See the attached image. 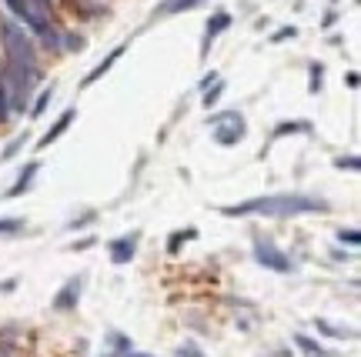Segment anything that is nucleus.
<instances>
[{
    "instance_id": "obj_1",
    "label": "nucleus",
    "mask_w": 361,
    "mask_h": 357,
    "mask_svg": "<svg viewBox=\"0 0 361 357\" xmlns=\"http://www.w3.org/2000/svg\"><path fill=\"white\" fill-rule=\"evenodd\" d=\"M311 210H328V201L311 197V194H264V197H251L234 207H221L225 217H248V214H261V217H295V214H311Z\"/></svg>"
},
{
    "instance_id": "obj_2",
    "label": "nucleus",
    "mask_w": 361,
    "mask_h": 357,
    "mask_svg": "<svg viewBox=\"0 0 361 357\" xmlns=\"http://www.w3.org/2000/svg\"><path fill=\"white\" fill-rule=\"evenodd\" d=\"M0 30H3V47H7V60H10V67L34 74L37 54H34V44L27 41V34L17 27V24H10V20H3V24H0Z\"/></svg>"
},
{
    "instance_id": "obj_3",
    "label": "nucleus",
    "mask_w": 361,
    "mask_h": 357,
    "mask_svg": "<svg viewBox=\"0 0 361 357\" xmlns=\"http://www.w3.org/2000/svg\"><path fill=\"white\" fill-rule=\"evenodd\" d=\"M244 131H248V124H244V117L234 114V110H225V114L214 117V140L225 144V147L238 144L241 137H244Z\"/></svg>"
},
{
    "instance_id": "obj_4",
    "label": "nucleus",
    "mask_w": 361,
    "mask_h": 357,
    "mask_svg": "<svg viewBox=\"0 0 361 357\" xmlns=\"http://www.w3.org/2000/svg\"><path fill=\"white\" fill-rule=\"evenodd\" d=\"M255 261L264 264V268H271L274 274H288V270H291V257H285L274 244H264V240L255 247Z\"/></svg>"
},
{
    "instance_id": "obj_5",
    "label": "nucleus",
    "mask_w": 361,
    "mask_h": 357,
    "mask_svg": "<svg viewBox=\"0 0 361 357\" xmlns=\"http://www.w3.org/2000/svg\"><path fill=\"white\" fill-rule=\"evenodd\" d=\"M80 287H84V277H71V281H67L57 294H54V307H57V311H71V307H77Z\"/></svg>"
},
{
    "instance_id": "obj_6",
    "label": "nucleus",
    "mask_w": 361,
    "mask_h": 357,
    "mask_svg": "<svg viewBox=\"0 0 361 357\" xmlns=\"http://www.w3.org/2000/svg\"><path fill=\"white\" fill-rule=\"evenodd\" d=\"M134 247H137V234H127V238H118L111 244V261L114 264H127L134 257Z\"/></svg>"
},
{
    "instance_id": "obj_7",
    "label": "nucleus",
    "mask_w": 361,
    "mask_h": 357,
    "mask_svg": "<svg viewBox=\"0 0 361 357\" xmlns=\"http://www.w3.org/2000/svg\"><path fill=\"white\" fill-rule=\"evenodd\" d=\"M201 3H204V0H161L150 17H154V20H157V17H171V14H180V10H194Z\"/></svg>"
},
{
    "instance_id": "obj_8",
    "label": "nucleus",
    "mask_w": 361,
    "mask_h": 357,
    "mask_svg": "<svg viewBox=\"0 0 361 357\" xmlns=\"http://www.w3.org/2000/svg\"><path fill=\"white\" fill-rule=\"evenodd\" d=\"M231 27V14H225V10H218V14L211 17L208 20V30H204V44H201V54H208V47H211V41L221 34V30H227Z\"/></svg>"
},
{
    "instance_id": "obj_9",
    "label": "nucleus",
    "mask_w": 361,
    "mask_h": 357,
    "mask_svg": "<svg viewBox=\"0 0 361 357\" xmlns=\"http://www.w3.org/2000/svg\"><path fill=\"white\" fill-rule=\"evenodd\" d=\"M7 7H10V10H14L17 17H24V20H27V24H30L34 30H37V34H47V24L41 20V17H34V14H30L27 0H7Z\"/></svg>"
},
{
    "instance_id": "obj_10",
    "label": "nucleus",
    "mask_w": 361,
    "mask_h": 357,
    "mask_svg": "<svg viewBox=\"0 0 361 357\" xmlns=\"http://www.w3.org/2000/svg\"><path fill=\"white\" fill-rule=\"evenodd\" d=\"M71 120H74V110H64L57 124H54V127H50V131H47V134H44V140H37V147H41V150H44V147H50V144H54V140H57V137L64 134L67 127H71Z\"/></svg>"
},
{
    "instance_id": "obj_11",
    "label": "nucleus",
    "mask_w": 361,
    "mask_h": 357,
    "mask_svg": "<svg viewBox=\"0 0 361 357\" xmlns=\"http://www.w3.org/2000/svg\"><path fill=\"white\" fill-rule=\"evenodd\" d=\"M120 54H124V47H114V50H111V54H107V57H104V64H97V67H94V71H90V74L84 77V87H90L94 80H101V77H104L107 71L114 67V60H118Z\"/></svg>"
},
{
    "instance_id": "obj_12",
    "label": "nucleus",
    "mask_w": 361,
    "mask_h": 357,
    "mask_svg": "<svg viewBox=\"0 0 361 357\" xmlns=\"http://www.w3.org/2000/svg\"><path fill=\"white\" fill-rule=\"evenodd\" d=\"M37 167H41L37 161H30V164H24V174H20V177H17V184L10 187V191H7V197H20V194L27 191V187H30V180L37 177Z\"/></svg>"
},
{
    "instance_id": "obj_13",
    "label": "nucleus",
    "mask_w": 361,
    "mask_h": 357,
    "mask_svg": "<svg viewBox=\"0 0 361 357\" xmlns=\"http://www.w3.org/2000/svg\"><path fill=\"white\" fill-rule=\"evenodd\" d=\"M295 341H298V347H304V351H308V354H311V357H334V354H331V351H325L321 344H315V341H311V337H304V334H298Z\"/></svg>"
},
{
    "instance_id": "obj_14",
    "label": "nucleus",
    "mask_w": 361,
    "mask_h": 357,
    "mask_svg": "<svg viewBox=\"0 0 361 357\" xmlns=\"http://www.w3.org/2000/svg\"><path fill=\"white\" fill-rule=\"evenodd\" d=\"M10 117V94H7V80L0 77V120Z\"/></svg>"
},
{
    "instance_id": "obj_15",
    "label": "nucleus",
    "mask_w": 361,
    "mask_h": 357,
    "mask_svg": "<svg viewBox=\"0 0 361 357\" xmlns=\"http://www.w3.org/2000/svg\"><path fill=\"white\" fill-rule=\"evenodd\" d=\"M315 328L321 334H331V337H355V330H341V328H334V324H328V321H318Z\"/></svg>"
},
{
    "instance_id": "obj_16",
    "label": "nucleus",
    "mask_w": 361,
    "mask_h": 357,
    "mask_svg": "<svg viewBox=\"0 0 361 357\" xmlns=\"http://www.w3.org/2000/svg\"><path fill=\"white\" fill-rule=\"evenodd\" d=\"M50 97H54V90L47 87L41 97H37V104H34V110H30V117H44V110H47V104H50Z\"/></svg>"
},
{
    "instance_id": "obj_17",
    "label": "nucleus",
    "mask_w": 361,
    "mask_h": 357,
    "mask_svg": "<svg viewBox=\"0 0 361 357\" xmlns=\"http://www.w3.org/2000/svg\"><path fill=\"white\" fill-rule=\"evenodd\" d=\"M17 231H24V217H3L0 221V234H17Z\"/></svg>"
},
{
    "instance_id": "obj_18",
    "label": "nucleus",
    "mask_w": 361,
    "mask_h": 357,
    "mask_svg": "<svg viewBox=\"0 0 361 357\" xmlns=\"http://www.w3.org/2000/svg\"><path fill=\"white\" fill-rule=\"evenodd\" d=\"M338 240H345V244H351V247H358L361 234H358V231H338Z\"/></svg>"
},
{
    "instance_id": "obj_19",
    "label": "nucleus",
    "mask_w": 361,
    "mask_h": 357,
    "mask_svg": "<svg viewBox=\"0 0 361 357\" xmlns=\"http://www.w3.org/2000/svg\"><path fill=\"white\" fill-rule=\"evenodd\" d=\"M295 131H308V124H281V127L274 131V137H281V134H295Z\"/></svg>"
},
{
    "instance_id": "obj_20",
    "label": "nucleus",
    "mask_w": 361,
    "mask_h": 357,
    "mask_svg": "<svg viewBox=\"0 0 361 357\" xmlns=\"http://www.w3.org/2000/svg\"><path fill=\"white\" fill-rule=\"evenodd\" d=\"M24 140H27V137H17V140H14V144H10V147H7V150H3V154H0V161H7V157H14V154H17V150H20V147H24Z\"/></svg>"
},
{
    "instance_id": "obj_21",
    "label": "nucleus",
    "mask_w": 361,
    "mask_h": 357,
    "mask_svg": "<svg viewBox=\"0 0 361 357\" xmlns=\"http://www.w3.org/2000/svg\"><path fill=\"white\" fill-rule=\"evenodd\" d=\"M334 164L341 167V170H358V157H338Z\"/></svg>"
},
{
    "instance_id": "obj_22",
    "label": "nucleus",
    "mask_w": 361,
    "mask_h": 357,
    "mask_svg": "<svg viewBox=\"0 0 361 357\" xmlns=\"http://www.w3.org/2000/svg\"><path fill=\"white\" fill-rule=\"evenodd\" d=\"M295 34H298L295 27H281L278 34H274V37H271V41H274V44H281V41H288V37H295Z\"/></svg>"
},
{
    "instance_id": "obj_23",
    "label": "nucleus",
    "mask_w": 361,
    "mask_h": 357,
    "mask_svg": "<svg viewBox=\"0 0 361 357\" xmlns=\"http://www.w3.org/2000/svg\"><path fill=\"white\" fill-rule=\"evenodd\" d=\"M221 90H225V87H221V84H218V87H214V90H208V94H204V107H211V104H214V101L221 97Z\"/></svg>"
},
{
    "instance_id": "obj_24",
    "label": "nucleus",
    "mask_w": 361,
    "mask_h": 357,
    "mask_svg": "<svg viewBox=\"0 0 361 357\" xmlns=\"http://www.w3.org/2000/svg\"><path fill=\"white\" fill-rule=\"evenodd\" d=\"M111 344H118L120 351H131V341H127V337H120V334H111Z\"/></svg>"
},
{
    "instance_id": "obj_25",
    "label": "nucleus",
    "mask_w": 361,
    "mask_h": 357,
    "mask_svg": "<svg viewBox=\"0 0 361 357\" xmlns=\"http://www.w3.org/2000/svg\"><path fill=\"white\" fill-rule=\"evenodd\" d=\"M321 87V67H311V90Z\"/></svg>"
},
{
    "instance_id": "obj_26",
    "label": "nucleus",
    "mask_w": 361,
    "mask_h": 357,
    "mask_svg": "<svg viewBox=\"0 0 361 357\" xmlns=\"http://www.w3.org/2000/svg\"><path fill=\"white\" fill-rule=\"evenodd\" d=\"M90 217H94V214H84L80 221H71V224H67V227H71V231H77V227H87V224H90Z\"/></svg>"
},
{
    "instance_id": "obj_27",
    "label": "nucleus",
    "mask_w": 361,
    "mask_h": 357,
    "mask_svg": "<svg viewBox=\"0 0 361 357\" xmlns=\"http://www.w3.org/2000/svg\"><path fill=\"white\" fill-rule=\"evenodd\" d=\"M87 247H94V238H84V240H77L71 251H87Z\"/></svg>"
},
{
    "instance_id": "obj_28",
    "label": "nucleus",
    "mask_w": 361,
    "mask_h": 357,
    "mask_svg": "<svg viewBox=\"0 0 361 357\" xmlns=\"http://www.w3.org/2000/svg\"><path fill=\"white\" fill-rule=\"evenodd\" d=\"M67 47H71V50H80V47H84V37H67Z\"/></svg>"
},
{
    "instance_id": "obj_29",
    "label": "nucleus",
    "mask_w": 361,
    "mask_h": 357,
    "mask_svg": "<svg viewBox=\"0 0 361 357\" xmlns=\"http://www.w3.org/2000/svg\"><path fill=\"white\" fill-rule=\"evenodd\" d=\"M180 357H201V351L197 347H180Z\"/></svg>"
},
{
    "instance_id": "obj_30",
    "label": "nucleus",
    "mask_w": 361,
    "mask_h": 357,
    "mask_svg": "<svg viewBox=\"0 0 361 357\" xmlns=\"http://www.w3.org/2000/svg\"><path fill=\"white\" fill-rule=\"evenodd\" d=\"M211 80H218V74H208V77H204V80H201V90H208Z\"/></svg>"
},
{
    "instance_id": "obj_31",
    "label": "nucleus",
    "mask_w": 361,
    "mask_h": 357,
    "mask_svg": "<svg viewBox=\"0 0 361 357\" xmlns=\"http://www.w3.org/2000/svg\"><path fill=\"white\" fill-rule=\"evenodd\" d=\"M37 7H41V10H50V0H37Z\"/></svg>"
},
{
    "instance_id": "obj_32",
    "label": "nucleus",
    "mask_w": 361,
    "mask_h": 357,
    "mask_svg": "<svg viewBox=\"0 0 361 357\" xmlns=\"http://www.w3.org/2000/svg\"><path fill=\"white\" fill-rule=\"evenodd\" d=\"M131 357H150V354H131Z\"/></svg>"
}]
</instances>
